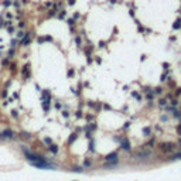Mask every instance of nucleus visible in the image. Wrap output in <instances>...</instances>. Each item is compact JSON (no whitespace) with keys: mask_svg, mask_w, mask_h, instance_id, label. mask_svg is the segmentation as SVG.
<instances>
[{"mask_svg":"<svg viewBox=\"0 0 181 181\" xmlns=\"http://www.w3.org/2000/svg\"><path fill=\"white\" fill-rule=\"evenodd\" d=\"M43 109H44L45 112H48V109H50V99H45L44 102H43Z\"/></svg>","mask_w":181,"mask_h":181,"instance_id":"obj_9","label":"nucleus"},{"mask_svg":"<svg viewBox=\"0 0 181 181\" xmlns=\"http://www.w3.org/2000/svg\"><path fill=\"white\" fill-rule=\"evenodd\" d=\"M72 171H74V173H82L84 168H82V167H72Z\"/></svg>","mask_w":181,"mask_h":181,"instance_id":"obj_16","label":"nucleus"},{"mask_svg":"<svg viewBox=\"0 0 181 181\" xmlns=\"http://www.w3.org/2000/svg\"><path fill=\"white\" fill-rule=\"evenodd\" d=\"M180 158H181V153H175V154H173L170 157V160H180Z\"/></svg>","mask_w":181,"mask_h":181,"instance_id":"obj_13","label":"nucleus"},{"mask_svg":"<svg viewBox=\"0 0 181 181\" xmlns=\"http://www.w3.org/2000/svg\"><path fill=\"white\" fill-rule=\"evenodd\" d=\"M174 147H175V144H173V143H161V144H160V150L164 151V153L171 151Z\"/></svg>","mask_w":181,"mask_h":181,"instance_id":"obj_1","label":"nucleus"},{"mask_svg":"<svg viewBox=\"0 0 181 181\" xmlns=\"http://www.w3.org/2000/svg\"><path fill=\"white\" fill-rule=\"evenodd\" d=\"M62 116H64V118H69V113H68L67 110H64V112H62Z\"/></svg>","mask_w":181,"mask_h":181,"instance_id":"obj_25","label":"nucleus"},{"mask_svg":"<svg viewBox=\"0 0 181 181\" xmlns=\"http://www.w3.org/2000/svg\"><path fill=\"white\" fill-rule=\"evenodd\" d=\"M143 133H144L146 136H149L150 135V129H149V127H144V129H143Z\"/></svg>","mask_w":181,"mask_h":181,"instance_id":"obj_20","label":"nucleus"},{"mask_svg":"<svg viewBox=\"0 0 181 181\" xmlns=\"http://www.w3.org/2000/svg\"><path fill=\"white\" fill-rule=\"evenodd\" d=\"M13 6H16V7H20V1H13Z\"/></svg>","mask_w":181,"mask_h":181,"instance_id":"obj_29","label":"nucleus"},{"mask_svg":"<svg viewBox=\"0 0 181 181\" xmlns=\"http://www.w3.org/2000/svg\"><path fill=\"white\" fill-rule=\"evenodd\" d=\"M180 27H181V20L178 18V20H175V21H174V24H173V28H174V30H178Z\"/></svg>","mask_w":181,"mask_h":181,"instance_id":"obj_10","label":"nucleus"},{"mask_svg":"<svg viewBox=\"0 0 181 181\" xmlns=\"http://www.w3.org/2000/svg\"><path fill=\"white\" fill-rule=\"evenodd\" d=\"M65 14H67V11H65V10H61V13L58 14V18H64Z\"/></svg>","mask_w":181,"mask_h":181,"instance_id":"obj_19","label":"nucleus"},{"mask_svg":"<svg viewBox=\"0 0 181 181\" xmlns=\"http://www.w3.org/2000/svg\"><path fill=\"white\" fill-rule=\"evenodd\" d=\"M30 34H31V33H27V34H26V35L23 37V40L20 41V44H21V45H28V44H30V41H31Z\"/></svg>","mask_w":181,"mask_h":181,"instance_id":"obj_6","label":"nucleus"},{"mask_svg":"<svg viewBox=\"0 0 181 181\" xmlns=\"http://www.w3.org/2000/svg\"><path fill=\"white\" fill-rule=\"evenodd\" d=\"M109 1H110V3H116V0H109Z\"/></svg>","mask_w":181,"mask_h":181,"instance_id":"obj_43","label":"nucleus"},{"mask_svg":"<svg viewBox=\"0 0 181 181\" xmlns=\"http://www.w3.org/2000/svg\"><path fill=\"white\" fill-rule=\"evenodd\" d=\"M180 143H181V141H180Z\"/></svg>","mask_w":181,"mask_h":181,"instance_id":"obj_45","label":"nucleus"},{"mask_svg":"<svg viewBox=\"0 0 181 181\" xmlns=\"http://www.w3.org/2000/svg\"><path fill=\"white\" fill-rule=\"evenodd\" d=\"M44 143H47V144H51V139H50V137H44Z\"/></svg>","mask_w":181,"mask_h":181,"instance_id":"obj_23","label":"nucleus"},{"mask_svg":"<svg viewBox=\"0 0 181 181\" xmlns=\"http://www.w3.org/2000/svg\"><path fill=\"white\" fill-rule=\"evenodd\" d=\"M75 43H76L78 45L82 44V40H81V37H76V38H75Z\"/></svg>","mask_w":181,"mask_h":181,"instance_id":"obj_22","label":"nucleus"},{"mask_svg":"<svg viewBox=\"0 0 181 181\" xmlns=\"http://www.w3.org/2000/svg\"><path fill=\"white\" fill-rule=\"evenodd\" d=\"M150 156V151H146V150H140L137 154H136L135 157L136 158H147Z\"/></svg>","mask_w":181,"mask_h":181,"instance_id":"obj_5","label":"nucleus"},{"mask_svg":"<svg viewBox=\"0 0 181 181\" xmlns=\"http://www.w3.org/2000/svg\"><path fill=\"white\" fill-rule=\"evenodd\" d=\"M7 31H9V33H14V28H13V27H7Z\"/></svg>","mask_w":181,"mask_h":181,"instance_id":"obj_30","label":"nucleus"},{"mask_svg":"<svg viewBox=\"0 0 181 181\" xmlns=\"http://www.w3.org/2000/svg\"><path fill=\"white\" fill-rule=\"evenodd\" d=\"M76 137H78V135H76V133H72V135H71V137L68 139V144H71V143H74V141H75V140H76Z\"/></svg>","mask_w":181,"mask_h":181,"instance_id":"obj_11","label":"nucleus"},{"mask_svg":"<svg viewBox=\"0 0 181 181\" xmlns=\"http://www.w3.org/2000/svg\"><path fill=\"white\" fill-rule=\"evenodd\" d=\"M154 92H156V93H161V88H156Z\"/></svg>","mask_w":181,"mask_h":181,"instance_id":"obj_33","label":"nucleus"},{"mask_svg":"<svg viewBox=\"0 0 181 181\" xmlns=\"http://www.w3.org/2000/svg\"><path fill=\"white\" fill-rule=\"evenodd\" d=\"M1 96H3V98H6V96H7V90H3V93H1Z\"/></svg>","mask_w":181,"mask_h":181,"instance_id":"obj_36","label":"nucleus"},{"mask_svg":"<svg viewBox=\"0 0 181 181\" xmlns=\"http://www.w3.org/2000/svg\"><path fill=\"white\" fill-rule=\"evenodd\" d=\"M79 16H81V14H79V13H75V14H74V18H78Z\"/></svg>","mask_w":181,"mask_h":181,"instance_id":"obj_42","label":"nucleus"},{"mask_svg":"<svg viewBox=\"0 0 181 181\" xmlns=\"http://www.w3.org/2000/svg\"><path fill=\"white\" fill-rule=\"evenodd\" d=\"M1 26H3V21H1V20H0V27H1Z\"/></svg>","mask_w":181,"mask_h":181,"instance_id":"obj_44","label":"nucleus"},{"mask_svg":"<svg viewBox=\"0 0 181 181\" xmlns=\"http://www.w3.org/2000/svg\"><path fill=\"white\" fill-rule=\"evenodd\" d=\"M86 119H88V120H92V119H93V116H90V115H88V116H86Z\"/></svg>","mask_w":181,"mask_h":181,"instance_id":"obj_41","label":"nucleus"},{"mask_svg":"<svg viewBox=\"0 0 181 181\" xmlns=\"http://www.w3.org/2000/svg\"><path fill=\"white\" fill-rule=\"evenodd\" d=\"M174 116H175V118H180V112L175 110V112H174Z\"/></svg>","mask_w":181,"mask_h":181,"instance_id":"obj_37","label":"nucleus"},{"mask_svg":"<svg viewBox=\"0 0 181 181\" xmlns=\"http://www.w3.org/2000/svg\"><path fill=\"white\" fill-rule=\"evenodd\" d=\"M68 76H74V69H69L68 71Z\"/></svg>","mask_w":181,"mask_h":181,"instance_id":"obj_27","label":"nucleus"},{"mask_svg":"<svg viewBox=\"0 0 181 181\" xmlns=\"http://www.w3.org/2000/svg\"><path fill=\"white\" fill-rule=\"evenodd\" d=\"M69 26H71V31H74V24H75V18H68V21H67Z\"/></svg>","mask_w":181,"mask_h":181,"instance_id":"obj_12","label":"nucleus"},{"mask_svg":"<svg viewBox=\"0 0 181 181\" xmlns=\"http://www.w3.org/2000/svg\"><path fill=\"white\" fill-rule=\"evenodd\" d=\"M21 74H23V76H24V78H27V79H28V78H30V64H26V65H24V67H23V69H21Z\"/></svg>","mask_w":181,"mask_h":181,"instance_id":"obj_4","label":"nucleus"},{"mask_svg":"<svg viewBox=\"0 0 181 181\" xmlns=\"http://www.w3.org/2000/svg\"><path fill=\"white\" fill-rule=\"evenodd\" d=\"M48 150L51 151V153H54V154H57V153H58V146H55V144H50Z\"/></svg>","mask_w":181,"mask_h":181,"instance_id":"obj_8","label":"nucleus"},{"mask_svg":"<svg viewBox=\"0 0 181 181\" xmlns=\"http://www.w3.org/2000/svg\"><path fill=\"white\" fill-rule=\"evenodd\" d=\"M3 136H4V139H14V133L11 130H9V129H6L3 132Z\"/></svg>","mask_w":181,"mask_h":181,"instance_id":"obj_7","label":"nucleus"},{"mask_svg":"<svg viewBox=\"0 0 181 181\" xmlns=\"http://www.w3.org/2000/svg\"><path fill=\"white\" fill-rule=\"evenodd\" d=\"M13 52H14L13 50H10V51H9V58H11V55H13Z\"/></svg>","mask_w":181,"mask_h":181,"instance_id":"obj_35","label":"nucleus"},{"mask_svg":"<svg viewBox=\"0 0 181 181\" xmlns=\"http://www.w3.org/2000/svg\"><path fill=\"white\" fill-rule=\"evenodd\" d=\"M177 133L181 136V124H178V126H177Z\"/></svg>","mask_w":181,"mask_h":181,"instance_id":"obj_26","label":"nucleus"},{"mask_svg":"<svg viewBox=\"0 0 181 181\" xmlns=\"http://www.w3.org/2000/svg\"><path fill=\"white\" fill-rule=\"evenodd\" d=\"M18 27H20V28H21V27H24V23H23V21H20V23H18Z\"/></svg>","mask_w":181,"mask_h":181,"instance_id":"obj_40","label":"nucleus"},{"mask_svg":"<svg viewBox=\"0 0 181 181\" xmlns=\"http://www.w3.org/2000/svg\"><path fill=\"white\" fill-rule=\"evenodd\" d=\"M11 115H13V118H17V112H16V110H13V112H11Z\"/></svg>","mask_w":181,"mask_h":181,"instance_id":"obj_39","label":"nucleus"},{"mask_svg":"<svg viewBox=\"0 0 181 181\" xmlns=\"http://www.w3.org/2000/svg\"><path fill=\"white\" fill-rule=\"evenodd\" d=\"M93 146H95V143H93V139H90V141H89V150L92 151V153L95 151V147H93Z\"/></svg>","mask_w":181,"mask_h":181,"instance_id":"obj_15","label":"nucleus"},{"mask_svg":"<svg viewBox=\"0 0 181 181\" xmlns=\"http://www.w3.org/2000/svg\"><path fill=\"white\" fill-rule=\"evenodd\" d=\"M11 4H13L11 0H4V1H3V6H4V7H9V6H11Z\"/></svg>","mask_w":181,"mask_h":181,"instance_id":"obj_18","label":"nucleus"},{"mask_svg":"<svg viewBox=\"0 0 181 181\" xmlns=\"http://www.w3.org/2000/svg\"><path fill=\"white\" fill-rule=\"evenodd\" d=\"M160 105H161V106L166 105V99H161V101H160Z\"/></svg>","mask_w":181,"mask_h":181,"instance_id":"obj_32","label":"nucleus"},{"mask_svg":"<svg viewBox=\"0 0 181 181\" xmlns=\"http://www.w3.org/2000/svg\"><path fill=\"white\" fill-rule=\"evenodd\" d=\"M68 4H69V6H74V4H75V0H69Z\"/></svg>","mask_w":181,"mask_h":181,"instance_id":"obj_31","label":"nucleus"},{"mask_svg":"<svg viewBox=\"0 0 181 181\" xmlns=\"http://www.w3.org/2000/svg\"><path fill=\"white\" fill-rule=\"evenodd\" d=\"M84 166H85V167H90V166H92V160H89V158H86V160L84 161Z\"/></svg>","mask_w":181,"mask_h":181,"instance_id":"obj_17","label":"nucleus"},{"mask_svg":"<svg viewBox=\"0 0 181 181\" xmlns=\"http://www.w3.org/2000/svg\"><path fill=\"white\" fill-rule=\"evenodd\" d=\"M120 147L126 151H130V141H129V139H122Z\"/></svg>","mask_w":181,"mask_h":181,"instance_id":"obj_2","label":"nucleus"},{"mask_svg":"<svg viewBox=\"0 0 181 181\" xmlns=\"http://www.w3.org/2000/svg\"><path fill=\"white\" fill-rule=\"evenodd\" d=\"M20 136H21V137H24V139H30V137H31V135H30V133H27V132H20Z\"/></svg>","mask_w":181,"mask_h":181,"instance_id":"obj_14","label":"nucleus"},{"mask_svg":"<svg viewBox=\"0 0 181 181\" xmlns=\"http://www.w3.org/2000/svg\"><path fill=\"white\" fill-rule=\"evenodd\" d=\"M37 41H38V43L41 44V43H44L45 40H44V38H43V37H38V40H37Z\"/></svg>","mask_w":181,"mask_h":181,"instance_id":"obj_28","label":"nucleus"},{"mask_svg":"<svg viewBox=\"0 0 181 181\" xmlns=\"http://www.w3.org/2000/svg\"><path fill=\"white\" fill-rule=\"evenodd\" d=\"M105 161H118V153H109L107 156H105Z\"/></svg>","mask_w":181,"mask_h":181,"instance_id":"obj_3","label":"nucleus"},{"mask_svg":"<svg viewBox=\"0 0 181 181\" xmlns=\"http://www.w3.org/2000/svg\"><path fill=\"white\" fill-rule=\"evenodd\" d=\"M24 35H26L24 33H18V34H17V37H18V38H20V37H24Z\"/></svg>","mask_w":181,"mask_h":181,"instance_id":"obj_34","label":"nucleus"},{"mask_svg":"<svg viewBox=\"0 0 181 181\" xmlns=\"http://www.w3.org/2000/svg\"><path fill=\"white\" fill-rule=\"evenodd\" d=\"M75 116L78 118V119H79V118H82L84 115H82V112H81V110H78V112H76V115H75Z\"/></svg>","mask_w":181,"mask_h":181,"instance_id":"obj_24","label":"nucleus"},{"mask_svg":"<svg viewBox=\"0 0 181 181\" xmlns=\"http://www.w3.org/2000/svg\"><path fill=\"white\" fill-rule=\"evenodd\" d=\"M52 16H55V9H52V10L48 11V17H52Z\"/></svg>","mask_w":181,"mask_h":181,"instance_id":"obj_21","label":"nucleus"},{"mask_svg":"<svg viewBox=\"0 0 181 181\" xmlns=\"http://www.w3.org/2000/svg\"><path fill=\"white\" fill-rule=\"evenodd\" d=\"M55 107H57V109H61V103H58V102H55Z\"/></svg>","mask_w":181,"mask_h":181,"instance_id":"obj_38","label":"nucleus"}]
</instances>
